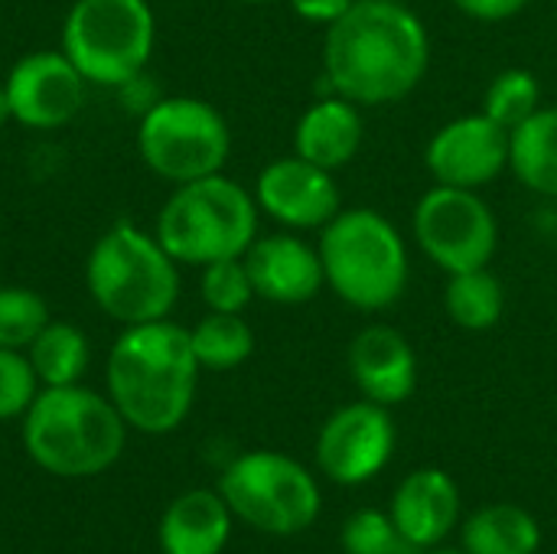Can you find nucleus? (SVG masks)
<instances>
[{
	"label": "nucleus",
	"mask_w": 557,
	"mask_h": 554,
	"mask_svg": "<svg viewBox=\"0 0 557 554\" xmlns=\"http://www.w3.org/2000/svg\"><path fill=\"white\" fill-rule=\"evenodd\" d=\"M431 65V39L414 10L392 0H356L323 36V82L352 104L379 108L408 98Z\"/></svg>",
	"instance_id": "nucleus-1"
},
{
	"label": "nucleus",
	"mask_w": 557,
	"mask_h": 554,
	"mask_svg": "<svg viewBox=\"0 0 557 554\" xmlns=\"http://www.w3.org/2000/svg\"><path fill=\"white\" fill-rule=\"evenodd\" d=\"M199 359L189 330L166 320L124 327L111 343L104 382L108 398L140 434L176 431L196 398Z\"/></svg>",
	"instance_id": "nucleus-2"
},
{
	"label": "nucleus",
	"mask_w": 557,
	"mask_h": 554,
	"mask_svg": "<svg viewBox=\"0 0 557 554\" xmlns=\"http://www.w3.org/2000/svg\"><path fill=\"white\" fill-rule=\"evenodd\" d=\"M124 444L127 421L108 395L85 385L39 389L23 415V447L52 477H98L121 460Z\"/></svg>",
	"instance_id": "nucleus-3"
},
{
	"label": "nucleus",
	"mask_w": 557,
	"mask_h": 554,
	"mask_svg": "<svg viewBox=\"0 0 557 554\" xmlns=\"http://www.w3.org/2000/svg\"><path fill=\"white\" fill-rule=\"evenodd\" d=\"M91 304L121 327L166 320L180 304V264L153 232L117 222L98 235L85 258Z\"/></svg>",
	"instance_id": "nucleus-4"
},
{
	"label": "nucleus",
	"mask_w": 557,
	"mask_h": 554,
	"mask_svg": "<svg viewBox=\"0 0 557 554\" xmlns=\"http://www.w3.org/2000/svg\"><path fill=\"white\" fill-rule=\"evenodd\" d=\"M317 251L326 287L356 310H388L408 287V245L395 222L369 206L339 209V216L320 229Z\"/></svg>",
	"instance_id": "nucleus-5"
},
{
	"label": "nucleus",
	"mask_w": 557,
	"mask_h": 554,
	"mask_svg": "<svg viewBox=\"0 0 557 554\" xmlns=\"http://www.w3.org/2000/svg\"><path fill=\"white\" fill-rule=\"evenodd\" d=\"M258 202L238 180L212 173L180 183L157 212L153 235L176 264L206 268L222 258H242L258 238Z\"/></svg>",
	"instance_id": "nucleus-6"
},
{
	"label": "nucleus",
	"mask_w": 557,
	"mask_h": 554,
	"mask_svg": "<svg viewBox=\"0 0 557 554\" xmlns=\"http://www.w3.org/2000/svg\"><path fill=\"white\" fill-rule=\"evenodd\" d=\"M153 46L157 16L147 0H75L59 36L82 78L114 91L147 72Z\"/></svg>",
	"instance_id": "nucleus-7"
},
{
	"label": "nucleus",
	"mask_w": 557,
	"mask_h": 554,
	"mask_svg": "<svg viewBox=\"0 0 557 554\" xmlns=\"http://www.w3.org/2000/svg\"><path fill=\"white\" fill-rule=\"evenodd\" d=\"M137 153L150 173L180 186L222 173L232 153L225 114L193 95L157 98L137 124Z\"/></svg>",
	"instance_id": "nucleus-8"
},
{
	"label": "nucleus",
	"mask_w": 557,
	"mask_h": 554,
	"mask_svg": "<svg viewBox=\"0 0 557 554\" xmlns=\"http://www.w3.org/2000/svg\"><path fill=\"white\" fill-rule=\"evenodd\" d=\"M228 509L268 535H297L313 526L320 513V490L313 477L274 451H251L232 460L219 483Z\"/></svg>",
	"instance_id": "nucleus-9"
},
{
	"label": "nucleus",
	"mask_w": 557,
	"mask_h": 554,
	"mask_svg": "<svg viewBox=\"0 0 557 554\" xmlns=\"http://www.w3.org/2000/svg\"><path fill=\"white\" fill-rule=\"evenodd\" d=\"M418 248L444 271L490 268L499 248V222L480 189L434 186L428 189L411 216Z\"/></svg>",
	"instance_id": "nucleus-10"
},
{
	"label": "nucleus",
	"mask_w": 557,
	"mask_h": 554,
	"mask_svg": "<svg viewBox=\"0 0 557 554\" xmlns=\"http://www.w3.org/2000/svg\"><path fill=\"white\" fill-rule=\"evenodd\" d=\"M3 88L16 124L29 131H59L82 111L88 82L62 49H36L10 65Z\"/></svg>",
	"instance_id": "nucleus-11"
},
{
	"label": "nucleus",
	"mask_w": 557,
	"mask_h": 554,
	"mask_svg": "<svg viewBox=\"0 0 557 554\" xmlns=\"http://www.w3.org/2000/svg\"><path fill=\"white\" fill-rule=\"evenodd\" d=\"M395 451V424L385 405L356 402L339 408L320 431L317 464L320 470L343 487L375 477Z\"/></svg>",
	"instance_id": "nucleus-12"
},
{
	"label": "nucleus",
	"mask_w": 557,
	"mask_h": 554,
	"mask_svg": "<svg viewBox=\"0 0 557 554\" xmlns=\"http://www.w3.org/2000/svg\"><path fill=\"white\" fill-rule=\"evenodd\" d=\"M424 167L437 186L480 189L509 167V131L480 114H463L434 131Z\"/></svg>",
	"instance_id": "nucleus-13"
},
{
	"label": "nucleus",
	"mask_w": 557,
	"mask_h": 554,
	"mask_svg": "<svg viewBox=\"0 0 557 554\" xmlns=\"http://www.w3.org/2000/svg\"><path fill=\"white\" fill-rule=\"evenodd\" d=\"M255 202L264 216H271L277 225L294 232L323 229L343 209L333 173L297 153L271 160L258 173Z\"/></svg>",
	"instance_id": "nucleus-14"
},
{
	"label": "nucleus",
	"mask_w": 557,
	"mask_h": 554,
	"mask_svg": "<svg viewBox=\"0 0 557 554\" xmlns=\"http://www.w3.org/2000/svg\"><path fill=\"white\" fill-rule=\"evenodd\" d=\"M255 297L281 307H297L313 300L326 278H323V261L313 245L297 238L294 232H274V235H258L251 248L242 255Z\"/></svg>",
	"instance_id": "nucleus-15"
},
{
	"label": "nucleus",
	"mask_w": 557,
	"mask_h": 554,
	"mask_svg": "<svg viewBox=\"0 0 557 554\" xmlns=\"http://www.w3.org/2000/svg\"><path fill=\"white\" fill-rule=\"evenodd\" d=\"M349 372L375 405H401L418 385V359L408 336L388 323H372L349 343Z\"/></svg>",
	"instance_id": "nucleus-16"
},
{
	"label": "nucleus",
	"mask_w": 557,
	"mask_h": 554,
	"mask_svg": "<svg viewBox=\"0 0 557 554\" xmlns=\"http://www.w3.org/2000/svg\"><path fill=\"white\" fill-rule=\"evenodd\" d=\"M362 134H366V124H362L359 104L330 91L326 98H317L300 114L294 127V153L333 173L356 160L362 147Z\"/></svg>",
	"instance_id": "nucleus-17"
},
{
	"label": "nucleus",
	"mask_w": 557,
	"mask_h": 554,
	"mask_svg": "<svg viewBox=\"0 0 557 554\" xmlns=\"http://www.w3.org/2000/svg\"><path fill=\"white\" fill-rule=\"evenodd\" d=\"M457 513H460L457 487L441 470L411 473L392 500V519L398 532L418 549L447 539L457 522Z\"/></svg>",
	"instance_id": "nucleus-18"
},
{
	"label": "nucleus",
	"mask_w": 557,
	"mask_h": 554,
	"mask_svg": "<svg viewBox=\"0 0 557 554\" xmlns=\"http://www.w3.org/2000/svg\"><path fill=\"white\" fill-rule=\"evenodd\" d=\"M232 532V509L222 493L193 490L170 503L160 522L163 554H222Z\"/></svg>",
	"instance_id": "nucleus-19"
},
{
	"label": "nucleus",
	"mask_w": 557,
	"mask_h": 554,
	"mask_svg": "<svg viewBox=\"0 0 557 554\" xmlns=\"http://www.w3.org/2000/svg\"><path fill=\"white\" fill-rule=\"evenodd\" d=\"M509 170L529 193L557 199V104L539 108L509 134Z\"/></svg>",
	"instance_id": "nucleus-20"
},
{
	"label": "nucleus",
	"mask_w": 557,
	"mask_h": 554,
	"mask_svg": "<svg viewBox=\"0 0 557 554\" xmlns=\"http://www.w3.org/2000/svg\"><path fill=\"white\" fill-rule=\"evenodd\" d=\"M29 366L39 379L42 389H59V385H78L82 376L88 372L91 362V346L82 327L69 320H49L36 340L26 346Z\"/></svg>",
	"instance_id": "nucleus-21"
},
{
	"label": "nucleus",
	"mask_w": 557,
	"mask_h": 554,
	"mask_svg": "<svg viewBox=\"0 0 557 554\" xmlns=\"http://www.w3.org/2000/svg\"><path fill=\"white\" fill-rule=\"evenodd\" d=\"M444 310L463 330H493L506 313V287L490 268L447 274Z\"/></svg>",
	"instance_id": "nucleus-22"
},
{
	"label": "nucleus",
	"mask_w": 557,
	"mask_h": 554,
	"mask_svg": "<svg viewBox=\"0 0 557 554\" xmlns=\"http://www.w3.org/2000/svg\"><path fill=\"white\" fill-rule=\"evenodd\" d=\"M542 542L539 522L519 506H486L480 509L467 529V554H535Z\"/></svg>",
	"instance_id": "nucleus-23"
},
{
	"label": "nucleus",
	"mask_w": 557,
	"mask_h": 554,
	"mask_svg": "<svg viewBox=\"0 0 557 554\" xmlns=\"http://www.w3.org/2000/svg\"><path fill=\"white\" fill-rule=\"evenodd\" d=\"M193 353L202 369L209 372H228L238 369L255 353V333L245 323L242 313H215L209 310L193 330Z\"/></svg>",
	"instance_id": "nucleus-24"
},
{
	"label": "nucleus",
	"mask_w": 557,
	"mask_h": 554,
	"mask_svg": "<svg viewBox=\"0 0 557 554\" xmlns=\"http://www.w3.org/2000/svg\"><path fill=\"white\" fill-rule=\"evenodd\" d=\"M539 108H542V88L535 72L529 69H503L483 95V114L499 127H506L509 134L519 124H525Z\"/></svg>",
	"instance_id": "nucleus-25"
},
{
	"label": "nucleus",
	"mask_w": 557,
	"mask_h": 554,
	"mask_svg": "<svg viewBox=\"0 0 557 554\" xmlns=\"http://www.w3.org/2000/svg\"><path fill=\"white\" fill-rule=\"evenodd\" d=\"M49 304L39 291L0 284V349H23L49 323Z\"/></svg>",
	"instance_id": "nucleus-26"
},
{
	"label": "nucleus",
	"mask_w": 557,
	"mask_h": 554,
	"mask_svg": "<svg viewBox=\"0 0 557 554\" xmlns=\"http://www.w3.org/2000/svg\"><path fill=\"white\" fill-rule=\"evenodd\" d=\"M199 297L215 313H242L255 300L245 258H222L206 264L199 274Z\"/></svg>",
	"instance_id": "nucleus-27"
},
{
	"label": "nucleus",
	"mask_w": 557,
	"mask_h": 554,
	"mask_svg": "<svg viewBox=\"0 0 557 554\" xmlns=\"http://www.w3.org/2000/svg\"><path fill=\"white\" fill-rule=\"evenodd\" d=\"M343 545L349 554H418V545L408 542L395 519L362 509L343 529Z\"/></svg>",
	"instance_id": "nucleus-28"
},
{
	"label": "nucleus",
	"mask_w": 557,
	"mask_h": 554,
	"mask_svg": "<svg viewBox=\"0 0 557 554\" xmlns=\"http://www.w3.org/2000/svg\"><path fill=\"white\" fill-rule=\"evenodd\" d=\"M39 395V379L23 349H0V421L23 418Z\"/></svg>",
	"instance_id": "nucleus-29"
},
{
	"label": "nucleus",
	"mask_w": 557,
	"mask_h": 554,
	"mask_svg": "<svg viewBox=\"0 0 557 554\" xmlns=\"http://www.w3.org/2000/svg\"><path fill=\"white\" fill-rule=\"evenodd\" d=\"M532 0H454V7L473 20H483V23H503V20H512L516 13H522Z\"/></svg>",
	"instance_id": "nucleus-30"
},
{
	"label": "nucleus",
	"mask_w": 557,
	"mask_h": 554,
	"mask_svg": "<svg viewBox=\"0 0 557 554\" xmlns=\"http://www.w3.org/2000/svg\"><path fill=\"white\" fill-rule=\"evenodd\" d=\"M290 10L307 20V23H320V26H333L356 0H287Z\"/></svg>",
	"instance_id": "nucleus-31"
},
{
	"label": "nucleus",
	"mask_w": 557,
	"mask_h": 554,
	"mask_svg": "<svg viewBox=\"0 0 557 554\" xmlns=\"http://www.w3.org/2000/svg\"><path fill=\"white\" fill-rule=\"evenodd\" d=\"M7 121H13V114H10V98H7V88H3V82H0V127H3Z\"/></svg>",
	"instance_id": "nucleus-32"
},
{
	"label": "nucleus",
	"mask_w": 557,
	"mask_h": 554,
	"mask_svg": "<svg viewBox=\"0 0 557 554\" xmlns=\"http://www.w3.org/2000/svg\"><path fill=\"white\" fill-rule=\"evenodd\" d=\"M242 3H271V0H242Z\"/></svg>",
	"instance_id": "nucleus-33"
},
{
	"label": "nucleus",
	"mask_w": 557,
	"mask_h": 554,
	"mask_svg": "<svg viewBox=\"0 0 557 554\" xmlns=\"http://www.w3.org/2000/svg\"><path fill=\"white\" fill-rule=\"evenodd\" d=\"M434 554H460V552H434Z\"/></svg>",
	"instance_id": "nucleus-34"
},
{
	"label": "nucleus",
	"mask_w": 557,
	"mask_h": 554,
	"mask_svg": "<svg viewBox=\"0 0 557 554\" xmlns=\"http://www.w3.org/2000/svg\"><path fill=\"white\" fill-rule=\"evenodd\" d=\"M392 3H405V0H392Z\"/></svg>",
	"instance_id": "nucleus-35"
}]
</instances>
